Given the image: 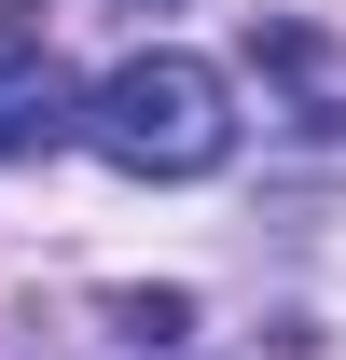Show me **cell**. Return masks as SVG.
Masks as SVG:
<instances>
[{
	"instance_id": "cell-1",
	"label": "cell",
	"mask_w": 346,
	"mask_h": 360,
	"mask_svg": "<svg viewBox=\"0 0 346 360\" xmlns=\"http://www.w3.org/2000/svg\"><path fill=\"white\" fill-rule=\"evenodd\" d=\"M84 139L125 180H208L222 153H236V97H222L208 56H125V70L84 97Z\"/></svg>"
},
{
	"instance_id": "cell-2",
	"label": "cell",
	"mask_w": 346,
	"mask_h": 360,
	"mask_svg": "<svg viewBox=\"0 0 346 360\" xmlns=\"http://www.w3.org/2000/svg\"><path fill=\"white\" fill-rule=\"evenodd\" d=\"M56 125H84V111H70V70H56L42 14H0V153H42Z\"/></svg>"
},
{
	"instance_id": "cell-3",
	"label": "cell",
	"mask_w": 346,
	"mask_h": 360,
	"mask_svg": "<svg viewBox=\"0 0 346 360\" xmlns=\"http://www.w3.org/2000/svg\"><path fill=\"white\" fill-rule=\"evenodd\" d=\"M250 56H263V70H277V84L305 97V125H346V56L319 42V28H305V14H277V28H263Z\"/></svg>"
},
{
	"instance_id": "cell-4",
	"label": "cell",
	"mask_w": 346,
	"mask_h": 360,
	"mask_svg": "<svg viewBox=\"0 0 346 360\" xmlns=\"http://www.w3.org/2000/svg\"><path fill=\"white\" fill-rule=\"evenodd\" d=\"M111 333L125 347H194V305L180 291H111Z\"/></svg>"
}]
</instances>
